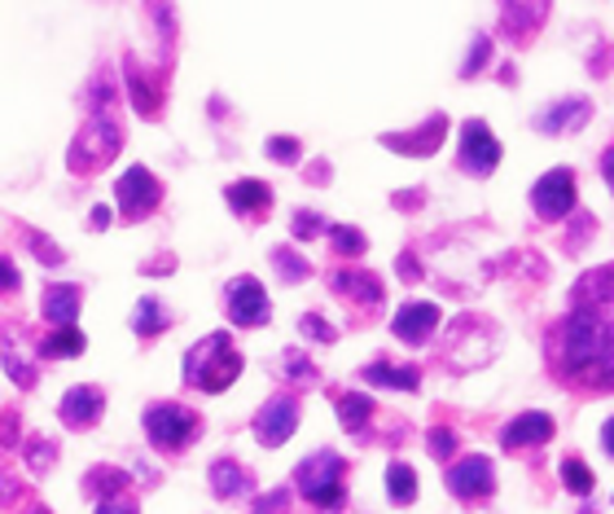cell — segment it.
Masks as SVG:
<instances>
[{
	"instance_id": "1",
	"label": "cell",
	"mask_w": 614,
	"mask_h": 514,
	"mask_svg": "<svg viewBox=\"0 0 614 514\" xmlns=\"http://www.w3.org/2000/svg\"><path fill=\"white\" fill-rule=\"evenodd\" d=\"M549 365L571 387L614 392V308L571 304L549 335Z\"/></svg>"
},
{
	"instance_id": "2",
	"label": "cell",
	"mask_w": 614,
	"mask_h": 514,
	"mask_svg": "<svg viewBox=\"0 0 614 514\" xmlns=\"http://www.w3.org/2000/svg\"><path fill=\"white\" fill-rule=\"evenodd\" d=\"M238 374H242V357L233 352V343H229L224 330H220V335H207V339L194 343L189 357H185V383L198 387V392H211V396H216V392L233 387Z\"/></svg>"
},
{
	"instance_id": "3",
	"label": "cell",
	"mask_w": 614,
	"mask_h": 514,
	"mask_svg": "<svg viewBox=\"0 0 614 514\" xmlns=\"http://www.w3.org/2000/svg\"><path fill=\"white\" fill-rule=\"evenodd\" d=\"M119 145H123V128H119L114 110H92L88 123L79 128V136L66 150V167L79 172V176L92 172V167H106L119 154Z\"/></svg>"
},
{
	"instance_id": "4",
	"label": "cell",
	"mask_w": 614,
	"mask_h": 514,
	"mask_svg": "<svg viewBox=\"0 0 614 514\" xmlns=\"http://www.w3.org/2000/svg\"><path fill=\"white\" fill-rule=\"evenodd\" d=\"M342 475H347V462L333 453V449H320V453H311L299 462V475H295V484H299V493H304L311 506H320V511H333V506H342Z\"/></svg>"
},
{
	"instance_id": "5",
	"label": "cell",
	"mask_w": 614,
	"mask_h": 514,
	"mask_svg": "<svg viewBox=\"0 0 614 514\" xmlns=\"http://www.w3.org/2000/svg\"><path fill=\"white\" fill-rule=\"evenodd\" d=\"M145 431H150V445L163 449V453H180L198 440L202 431V418L185 405H150L145 409Z\"/></svg>"
},
{
	"instance_id": "6",
	"label": "cell",
	"mask_w": 614,
	"mask_h": 514,
	"mask_svg": "<svg viewBox=\"0 0 614 514\" xmlns=\"http://www.w3.org/2000/svg\"><path fill=\"white\" fill-rule=\"evenodd\" d=\"M224 308H229V321L233 326H268L273 317V304H268V291L260 286V277H233L229 291H224Z\"/></svg>"
},
{
	"instance_id": "7",
	"label": "cell",
	"mask_w": 614,
	"mask_h": 514,
	"mask_svg": "<svg viewBox=\"0 0 614 514\" xmlns=\"http://www.w3.org/2000/svg\"><path fill=\"white\" fill-rule=\"evenodd\" d=\"M457 163H461V172H470V176H492L496 172V163H501V141L492 136V128L483 123V119H470L465 128H461V154H457Z\"/></svg>"
},
{
	"instance_id": "8",
	"label": "cell",
	"mask_w": 614,
	"mask_h": 514,
	"mask_svg": "<svg viewBox=\"0 0 614 514\" xmlns=\"http://www.w3.org/2000/svg\"><path fill=\"white\" fill-rule=\"evenodd\" d=\"M531 207L545 220H562L575 207V172L571 167H549L536 185H531Z\"/></svg>"
},
{
	"instance_id": "9",
	"label": "cell",
	"mask_w": 614,
	"mask_h": 514,
	"mask_svg": "<svg viewBox=\"0 0 614 514\" xmlns=\"http://www.w3.org/2000/svg\"><path fill=\"white\" fill-rule=\"evenodd\" d=\"M443 484H448L452 497H461V502H479V497H492V493H496V471H492L487 458L470 453V458H461L457 467H448Z\"/></svg>"
},
{
	"instance_id": "10",
	"label": "cell",
	"mask_w": 614,
	"mask_h": 514,
	"mask_svg": "<svg viewBox=\"0 0 614 514\" xmlns=\"http://www.w3.org/2000/svg\"><path fill=\"white\" fill-rule=\"evenodd\" d=\"M299 427V401L295 396H273L260 414H255V440L264 449H282Z\"/></svg>"
},
{
	"instance_id": "11",
	"label": "cell",
	"mask_w": 614,
	"mask_h": 514,
	"mask_svg": "<svg viewBox=\"0 0 614 514\" xmlns=\"http://www.w3.org/2000/svg\"><path fill=\"white\" fill-rule=\"evenodd\" d=\"M114 189H119V207H123V216H132V220L150 216V211L163 203V185L154 181L150 167H128V172L119 176Z\"/></svg>"
},
{
	"instance_id": "12",
	"label": "cell",
	"mask_w": 614,
	"mask_h": 514,
	"mask_svg": "<svg viewBox=\"0 0 614 514\" xmlns=\"http://www.w3.org/2000/svg\"><path fill=\"white\" fill-rule=\"evenodd\" d=\"M443 136H448V114H430L426 123H417L408 132H386L382 145L395 150V154H408V158H426L443 145Z\"/></svg>"
},
{
	"instance_id": "13",
	"label": "cell",
	"mask_w": 614,
	"mask_h": 514,
	"mask_svg": "<svg viewBox=\"0 0 614 514\" xmlns=\"http://www.w3.org/2000/svg\"><path fill=\"white\" fill-rule=\"evenodd\" d=\"M589 119H593V101L575 92V97H562V101L545 106V110L536 114V132H545V136H567V132L589 128Z\"/></svg>"
},
{
	"instance_id": "14",
	"label": "cell",
	"mask_w": 614,
	"mask_h": 514,
	"mask_svg": "<svg viewBox=\"0 0 614 514\" xmlns=\"http://www.w3.org/2000/svg\"><path fill=\"white\" fill-rule=\"evenodd\" d=\"M439 321H443L439 304L413 299V304H404V308L395 313L391 330H395V339H399V343H408V348H421V343H430V335L439 330Z\"/></svg>"
},
{
	"instance_id": "15",
	"label": "cell",
	"mask_w": 614,
	"mask_h": 514,
	"mask_svg": "<svg viewBox=\"0 0 614 514\" xmlns=\"http://www.w3.org/2000/svg\"><path fill=\"white\" fill-rule=\"evenodd\" d=\"M329 286L338 291V299L355 304L360 313H373V308L386 299L382 277H377V273H369V269H338V273L329 277Z\"/></svg>"
},
{
	"instance_id": "16",
	"label": "cell",
	"mask_w": 614,
	"mask_h": 514,
	"mask_svg": "<svg viewBox=\"0 0 614 514\" xmlns=\"http://www.w3.org/2000/svg\"><path fill=\"white\" fill-rule=\"evenodd\" d=\"M123 70H128V92H132V106H136V114L141 119H158L163 114V79L158 75H150L136 57H123Z\"/></svg>"
},
{
	"instance_id": "17",
	"label": "cell",
	"mask_w": 614,
	"mask_h": 514,
	"mask_svg": "<svg viewBox=\"0 0 614 514\" xmlns=\"http://www.w3.org/2000/svg\"><path fill=\"white\" fill-rule=\"evenodd\" d=\"M549 440H553V418L536 414V409L509 418L505 431H501V449H509V453L514 449H536V445H549Z\"/></svg>"
},
{
	"instance_id": "18",
	"label": "cell",
	"mask_w": 614,
	"mask_h": 514,
	"mask_svg": "<svg viewBox=\"0 0 614 514\" xmlns=\"http://www.w3.org/2000/svg\"><path fill=\"white\" fill-rule=\"evenodd\" d=\"M101 409H106V396H101V387H70L66 396H62V405H57V414H62V423L70 427V431H88L97 418H101Z\"/></svg>"
},
{
	"instance_id": "19",
	"label": "cell",
	"mask_w": 614,
	"mask_h": 514,
	"mask_svg": "<svg viewBox=\"0 0 614 514\" xmlns=\"http://www.w3.org/2000/svg\"><path fill=\"white\" fill-rule=\"evenodd\" d=\"M22 339H26V330H22L18 321L0 326V361H4V374H9L18 387H35V365H31L26 352L18 348Z\"/></svg>"
},
{
	"instance_id": "20",
	"label": "cell",
	"mask_w": 614,
	"mask_h": 514,
	"mask_svg": "<svg viewBox=\"0 0 614 514\" xmlns=\"http://www.w3.org/2000/svg\"><path fill=\"white\" fill-rule=\"evenodd\" d=\"M211 493H216L220 502H242V497L255 493V480H251V471H242L233 458H220V462L211 467Z\"/></svg>"
},
{
	"instance_id": "21",
	"label": "cell",
	"mask_w": 614,
	"mask_h": 514,
	"mask_svg": "<svg viewBox=\"0 0 614 514\" xmlns=\"http://www.w3.org/2000/svg\"><path fill=\"white\" fill-rule=\"evenodd\" d=\"M40 308H44V321H48L53 330L75 326V321H79V286H48Z\"/></svg>"
},
{
	"instance_id": "22",
	"label": "cell",
	"mask_w": 614,
	"mask_h": 514,
	"mask_svg": "<svg viewBox=\"0 0 614 514\" xmlns=\"http://www.w3.org/2000/svg\"><path fill=\"white\" fill-rule=\"evenodd\" d=\"M571 304H589V308H614V264L606 269H593L575 282V295Z\"/></svg>"
},
{
	"instance_id": "23",
	"label": "cell",
	"mask_w": 614,
	"mask_h": 514,
	"mask_svg": "<svg viewBox=\"0 0 614 514\" xmlns=\"http://www.w3.org/2000/svg\"><path fill=\"white\" fill-rule=\"evenodd\" d=\"M549 18V4H501V31L509 40H527Z\"/></svg>"
},
{
	"instance_id": "24",
	"label": "cell",
	"mask_w": 614,
	"mask_h": 514,
	"mask_svg": "<svg viewBox=\"0 0 614 514\" xmlns=\"http://www.w3.org/2000/svg\"><path fill=\"white\" fill-rule=\"evenodd\" d=\"M224 198H229V207H233L238 216H264V211L273 207V189H268L264 181H233V185L224 189Z\"/></svg>"
},
{
	"instance_id": "25",
	"label": "cell",
	"mask_w": 614,
	"mask_h": 514,
	"mask_svg": "<svg viewBox=\"0 0 614 514\" xmlns=\"http://www.w3.org/2000/svg\"><path fill=\"white\" fill-rule=\"evenodd\" d=\"M360 379L373 383V387H395V392H417V387H421V374H417L413 365H391V361H373V365H364Z\"/></svg>"
},
{
	"instance_id": "26",
	"label": "cell",
	"mask_w": 614,
	"mask_h": 514,
	"mask_svg": "<svg viewBox=\"0 0 614 514\" xmlns=\"http://www.w3.org/2000/svg\"><path fill=\"white\" fill-rule=\"evenodd\" d=\"M123 489H128V475L114 471V467H97V471H88V480H84V493H88L92 502L123 497Z\"/></svg>"
},
{
	"instance_id": "27",
	"label": "cell",
	"mask_w": 614,
	"mask_h": 514,
	"mask_svg": "<svg viewBox=\"0 0 614 514\" xmlns=\"http://www.w3.org/2000/svg\"><path fill=\"white\" fill-rule=\"evenodd\" d=\"M338 418H342V427H347L351 436H360V431L369 427V418H373V396H360V392L338 396Z\"/></svg>"
},
{
	"instance_id": "28",
	"label": "cell",
	"mask_w": 614,
	"mask_h": 514,
	"mask_svg": "<svg viewBox=\"0 0 614 514\" xmlns=\"http://www.w3.org/2000/svg\"><path fill=\"white\" fill-rule=\"evenodd\" d=\"M386 493H391L395 506H413L417 502V475H413L408 462H391L386 467Z\"/></svg>"
},
{
	"instance_id": "29",
	"label": "cell",
	"mask_w": 614,
	"mask_h": 514,
	"mask_svg": "<svg viewBox=\"0 0 614 514\" xmlns=\"http://www.w3.org/2000/svg\"><path fill=\"white\" fill-rule=\"evenodd\" d=\"M273 269H277V277L290 282V286H299V282L311 277V264H307L295 247H273Z\"/></svg>"
},
{
	"instance_id": "30",
	"label": "cell",
	"mask_w": 614,
	"mask_h": 514,
	"mask_svg": "<svg viewBox=\"0 0 614 514\" xmlns=\"http://www.w3.org/2000/svg\"><path fill=\"white\" fill-rule=\"evenodd\" d=\"M163 326H167V308H163L154 295H145V299L136 304V313H132V330L145 335V339H154Z\"/></svg>"
},
{
	"instance_id": "31",
	"label": "cell",
	"mask_w": 614,
	"mask_h": 514,
	"mask_svg": "<svg viewBox=\"0 0 614 514\" xmlns=\"http://www.w3.org/2000/svg\"><path fill=\"white\" fill-rule=\"evenodd\" d=\"M84 348H88V339H84L75 326H66V330H53V335L40 343V352H44V357H79Z\"/></svg>"
},
{
	"instance_id": "32",
	"label": "cell",
	"mask_w": 614,
	"mask_h": 514,
	"mask_svg": "<svg viewBox=\"0 0 614 514\" xmlns=\"http://www.w3.org/2000/svg\"><path fill=\"white\" fill-rule=\"evenodd\" d=\"M22 453H26V467H31V471H48V467L57 462V445L44 440V436H35V431H31V440L22 445Z\"/></svg>"
},
{
	"instance_id": "33",
	"label": "cell",
	"mask_w": 614,
	"mask_h": 514,
	"mask_svg": "<svg viewBox=\"0 0 614 514\" xmlns=\"http://www.w3.org/2000/svg\"><path fill=\"white\" fill-rule=\"evenodd\" d=\"M562 484H567L575 497H589V493H593V471H589L580 458H567V462H562Z\"/></svg>"
},
{
	"instance_id": "34",
	"label": "cell",
	"mask_w": 614,
	"mask_h": 514,
	"mask_svg": "<svg viewBox=\"0 0 614 514\" xmlns=\"http://www.w3.org/2000/svg\"><path fill=\"white\" fill-rule=\"evenodd\" d=\"M329 242H333L338 255H364V247H369V238L360 229H347V225H333L329 229Z\"/></svg>"
},
{
	"instance_id": "35",
	"label": "cell",
	"mask_w": 614,
	"mask_h": 514,
	"mask_svg": "<svg viewBox=\"0 0 614 514\" xmlns=\"http://www.w3.org/2000/svg\"><path fill=\"white\" fill-rule=\"evenodd\" d=\"M282 374L290 379V383H316V365L307 361L299 348H290V352H282Z\"/></svg>"
},
{
	"instance_id": "36",
	"label": "cell",
	"mask_w": 614,
	"mask_h": 514,
	"mask_svg": "<svg viewBox=\"0 0 614 514\" xmlns=\"http://www.w3.org/2000/svg\"><path fill=\"white\" fill-rule=\"evenodd\" d=\"M487 62H492V40L479 31V35H474V44H470V57L461 62V79H474V75H479Z\"/></svg>"
},
{
	"instance_id": "37",
	"label": "cell",
	"mask_w": 614,
	"mask_h": 514,
	"mask_svg": "<svg viewBox=\"0 0 614 514\" xmlns=\"http://www.w3.org/2000/svg\"><path fill=\"white\" fill-rule=\"evenodd\" d=\"M299 150H304V145H299L295 136H268V158H273V163H286V167H290V163H299Z\"/></svg>"
},
{
	"instance_id": "38",
	"label": "cell",
	"mask_w": 614,
	"mask_h": 514,
	"mask_svg": "<svg viewBox=\"0 0 614 514\" xmlns=\"http://www.w3.org/2000/svg\"><path fill=\"white\" fill-rule=\"evenodd\" d=\"M426 445H430V453H435L439 462H452V453H457V431H448V427H435V431L426 436Z\"/></svg>"
},
{
	"instance_id": "39",
	"label": "cell",
	"mask_w": 614,
	"mask_h": 514,
	"mask_svg": "<svg viewBox=\"0 0 614 514\" xmlns=\"http://www.w3.org/2000/svg\"><path fill=\"white\" fill-rule=\"evenodd\" d=\"M299 330H304L307 339H316V343H333V339H338V330H333V326H329L325 317H316V313H304Z\"/></svg>"
},
{
	"instance_id": "40",
	"label": "cell",
	"mask_w": 614,
	"mask_h": 514,
	"mask_svg": "<svg viewBox=\"0 0 614 514\" xmlns=\"http://www.w3.org/2000/svg\"><path fill=\"white\" fill-rule=\"evenodd\" d=\"M295 238H316V233H329V225H325V216H316V211H295Z\"/></svg>"
},
{
	"instance_id": "41",
	"label": "cell",
	"mask_w": 614,
	"mask_h": 514,
	"mask_svg": "<svg viewBox=\"0 0 614 514\" xmlns=\"http://www.w3.org/2000/svg\"><path fill=\"white\" fill-rule=\"evenodd\" d=\"M22 238H26V247H35V251H40V264H48V269H53V264H62V251H57V247H53V242H48L44 233L26 229Z\"/></svg>"
},
{
	"instance_id": "42",
	"label": "cell",
	"mask_w": 614,
	"mask_h": 514,
	"mask_svg": "<svg viewBox=\"0 0 614 514\" xmlns=\"http://www.w3.org/2000/svg\"><path fill=\"white\" fill-rule=\"evenodd\" d=\"M575 220H580V225H575V233H567V247H571V251H580V247H584V242L597 233V220H593L589 211H580Z\"/></svg>"
},
{
	"instance_id": "43",
	"label": "cell",
	"mask_w": 614,
	"mask_h": 514,
	"mask_svg": "<svg viewBox=\"0 0 614 514\" xmlns=\"http://www.w3.org/2000/svg\"><path fill=\"white\" fill-rule=\"evenodd\" d=\"M92 514H141L136 511V502L123 493V497H110V502H97V511Z\"/></svg>"
},
{
	"instance_id": "44",
	"label": "cell",
	"mask_w": 614,
	"mask_h": 514,
	"mask_svg": "<svg viewBox=\"0 0 614 514\" xmlns=\"http://www.w3.org/2000/svg\"><path fill=\"white\" fill-rule=\"evenodd\" d=\"M18 445V414H0V449H13Z\"/></svg>"
},
{
	"instance_id": "45",
	"label": "cell",
	"mask_w": 614,
	"mask_h": 514,
	"mask_svg": "<svg viewBox=\"0 0 614 514\" xmlns=\"http://www.w3.org/2000/svg\"><path fill=\"white\" fill-rule=\"evenodd\" d=\"M399 277H404V282H417V277H421V264H417L413 255H399Z\"/></svg>"
},
{
	"instance_id": "46",
	"label": "cell",
	"mask_w": 614,
	"mask_h": 514,
	"mask_svg": "<svg viewBox=\"0 0 614 514\" xmlns=\"http://www.w3.org/2000/svg\"><path fill=\"white\" fill-rule=\"evenodd\" d=\"M0 291H18V269L9 260H0Z\"/></svg>"
},
{
	"instance_id": "47",
	"label": "cell",
	"mask_w": 614,
	"mask_h": 514,
	"mask_svg": "<svg viewBox=\"0 0 614 514\" xmlns=\"http://www.w3.org/2000/svg\"><path fill=\"white\" fill-rule=\"evenodd\" d=\"M88 229H110V207H92L88 211Z\"/></svg>"
},
{
	"instance_id": "48",
	"label": "cell",
	"mask_w": 614,
	"mask_h": 514,
	"mask_svg": "<svg viewBox=\"0 0 614 514\" xmlns=\"http://www.w3.org/2000/svg\"><path fill=\"white\" fill-rule=\"evenodd\" d=\"M18 493H22L18 480L13 475H0V502H18Z\"/></svg>"
},
{
	"instance_id": "49",
	"label": "cell",
	"mask_w": 614,
	"mask_h": 514,
	"mask_svg": "<svg viewBox=\"0 0 614 514\" xmlns=\"http://www.w3.org/2000/svg\"><path fill=\"white\" fill-rule=\"evenodd\" d=\"M602 176H606V185L614 189V145L606 150V154H602Z\"/></svg>"
},
{
	"instance_id": "50",
	"label": "cell",
	"mask_w": 614,
	"mask_h": 514,
	"mask_svg": "<svg viewBox=\"0 0 614 514\" xmlns=\"http://www.w3.org/2000/svg\"><path fill=\"white\" fill-rule=\"evenodd\" d=\"M395 207H421V189H413V194H395Z\"/></svg>"
},
{
	"instance_id": "51",
	"label": "cell",
	"mask_w": 614,
	"mask_h": 514,
	"mask_svg": "<svg viewBox=\"0 0 614 514\" xmlns=\"http://www.w3.org/2000/svg\"><path fill=\"white\" fill-rule=\"evenodd\" d=\"M176 260H154V264H141V273H172Z\"/></svg>"
},
{
	"instance_id": "52",
	"label": "cell",
	"mask_w": 614,
	"mask_h": 514,
	"mask_svg": "<svg viewBox=\"0 0 614 514\" xmlns=\"http://www.w3.org/2000/svg\"><path fill=\"white\" fill-rule=\"evenodd\" d=\"M602 449H606V453L614 458V418L606 423V427H602Z\"/></svg>"
},
{
	"instance_id": "53",
	"label": "cell",
	"mask_w": 614,
	"mask_h": 514,
	"mask_svg": "<svg viewBox=\"0 0 614 514\" xmlns=\"http://www.w3.org/2000/svg\"><path fill=\"white\" fill-rule=\"evenodd\" d=\"M307 176H311V181H329V163H311Z\"/></svg>"
},
{
	"instance_id": "54",
	"label": "cell",
	"mask_w": 614,
	"mask_h": 514,
	"mask_svg": "<svg viewBox=\"0 0 614 514\" xmlns=\"http://www.w3.org/2000/svg\"><path fill=\"white\" fill-rule=\"evenodd\" d=\"M26 514H48V511H44V506H40V502H31V511H26Z\"/></svg>"
}]
</instances>
